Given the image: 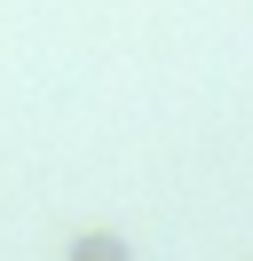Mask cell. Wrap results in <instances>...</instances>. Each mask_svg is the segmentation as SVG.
Wrapping results in <instances>:
<instances>
[{
	"instance_id": "6da1fadb",
	"label": "cell",
	"mask_w": 253,
	"mask_h": 261,
	"mask_svg": "<svg viewBox=\"0 0 253 261\" xmlns=\"http://www.w3.org/2000/svg\"><path fill=\"white\" fill-rule=\"evenodd\" d=\"M79 261H127V253H119L111 238H87V245H79Z\"/></svg>"
}]
</instances>
